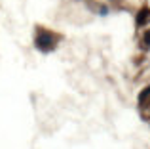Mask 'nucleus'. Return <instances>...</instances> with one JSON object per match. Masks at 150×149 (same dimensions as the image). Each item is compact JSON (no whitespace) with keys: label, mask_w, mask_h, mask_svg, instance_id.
I'll use <instances>...</instances> for the list:
<instances>
[{"label":"nucleus","mask_w":150,"mask_h":149,"mask_svg":"<svg viewBox=\"0 0 150 149\" xmlns=\"http://www.w3.org/2000/svg\"><path fill=\"white\" fill-rule=\"evenodd\" d=\"M148 96H150V86H146V88H144L143 92H141V96H139V101H144Z\"/></svg>","instance_id":"nucleus-3"},{"label":"nucleus","mask_w":150,"mask_h":149,"mask_svg":"<svg viewBox=\"0 0 150 149\" xmlns=\"http://www.w3.org/2000/svg\"><path fill=\"white\" fill-rule=\"evenodd\" d=\"M36 48L40 50V52H51V50L55 48V37L42 29L36 37Z\"/></svg>","instance_id":"nucleus-1"},{"label":"nucleus","mask_w":150,"mask_h":149,"mask_svg":"<svg viewBox=\"0 0 150 149\" xmlns=\"http://www.w3.org/2000/svg\"><path fill=\"white\" fill-rule=\"evenodd\" d=\"M144 42H146V44L150 46V31H148V33H146V34H144Z\"/></svg>","instance_id":"nucleus-4"},{"label":"nucleus","mask_w":150,"mask_h":149,"mask_svg":"<svg viewBox=\"0 0 150 149\" xmlns=\"http://www.w3.org/2000/svg\"><path fill=\"white\" fill-rule=\"evenodd\" d=\"M148 21H150V8H143V10L137 14V25L143 27V25H146Z\"/></svg>","instance_id":"nucleus-2"}]
</instances>
